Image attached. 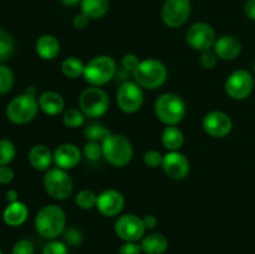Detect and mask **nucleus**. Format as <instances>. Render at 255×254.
Returning <instances> with one entry per match:
<instances>
[{
    "mask_svg": "<svg viewBox=\"0 0 255 254\" xmlns=\"http://www.w3.org/2000/svg\"><path fill=\"white\" fill-rule=\"evenodd\" d=\"M65 226H66L65 212L56 204H47L42 207L35 217V228L44 238L56 239L64 233Z\"/></svg>",
    "mask_w": 255,
    "mask_h": 254,
    "instance_id": "obj_1",
    "label": "nucleus"
},
{
    "mask_svg": "<svg viewBox=\"0 0 255 254\" xmlns=\"http://www.w3.org/2000/svg\"><path fill=\"white\" fill-rule=\"evenodd\" d=\"M102 156L115 167H125L133 158L132 143L121 134H110L102 141Z\"/></svg>",
    "mask_w": 255,
    "mask_h": 254,
    "instance_id": "obj_2",
    "label": "nucleus"
},
{
    "mask_svg": "<svg viewBox=\"0 0 255 254\" xmlns=\"http://www.w3.org/2000/svg\"><path fill=\"white\" fill-rule=\"evenodd\" d=\"M154 112L167 126H176L186 116V104L178 95L166 92L154 102Z\"/></svg>",
    "mask_w": 255,
    "mask_h": 254,
    "instance_id": "obj_3",
    "label": "nucleus"
},
{
    "mask_svg": "<svg viewBox=\"0 0 255 254\" xmlns=\"http://www.w3.org/2000/svg\"><path fill=\"white\" fill-rule=\"evenodd\" d=\"M134 81L141 87L154 90L161 87L167 80V69L163 62L156 59H147L139 62L133 71Z\"/></svg>",
    "mask_w": 255,
    "mask_h": 254,
    "instance_id": "obj_4",
    "label": "nucleus"
},
{
    "mask_svg": "<svg viewBox=\"0 0 255 254\" xmlns=\"http://www.w3.org/2000/svg\"><path fill=\"white\" fill-rule=\"evenodd\" d=\"M116 74V62L111 56L100 55L85 65L84 77L92 86L107 84Z\"/></svg>",
    "mask_w": 255,
    "mask_h": 254,
    "instance_id": "obj_5",
    "label": "nucleus"
},
{
    "mask_svg": "<svg viewBox=\"0 0 255 254\" xmlns=\"http://www.w3.org/2000/svg\"><path fill=\"white\" fill-rule=\"evenodd\" d=\"M39 109V101L35 96L22 94L9 102L6 107V116L14 124L24 125L36 117Z\"/></svg>",
    "mask_w": 255,
    "mask_h": 254,
    "instance_id": "obj_6",
    "label": "nucleus"
},
{
    "mask_svg": "<svg viewBox=\"0 0 255 254\" xmlns=\"http://www.w3.org/2000/svg\"><path fill=\"white\" fill-rule=\"evenodd\" d=\"M45 191L54 199L64 201L69 198L74 189V182L65 169L51 168L47 169L44 176Z\"/></svg>",
    "mask_w": 255,
    "mask_h": 254,
    "instance_id": "obj_7",
    "label": "nucleus"
},
{
    "mask_svg": "<svg viewBox=\"0 0 255 254\" xmlns=\"http://www.w3.org/2000/svg\"><path fill=\"white\" fill-rule=\"evenodd\" d=\"M80 110L87 117H100L109 110L110 100L106 92L99 86H91L81 92L79 99Z\"/></svg>",
    "mask_w": 255,
    "mask_h": 254,
    "instance_id": "obj_8",
    "label": "nucleus"
},
{
    "mask_svg": "<svg viewBox=\"0 0 255 254\" xmlns=\"http://www.w3.org/2000/svg\"><path fill=\"white\" fill-rule=\"evenodd\" d=\"M144 95L142 87L136 81H125L116 92V101L120 109L127 114L138 111L143 104Z\"/></svg>",
    "mask_w": 255,
    "mask_h": 254,
    "instance_id": "obj_9",
    "label": "nucleus"
},
{
    "mask_svg": "<svg viewBox=\"0 0 255 254\" xmlns=\"http://www.w3.org/2000/svg\"><path fill=\"white\" fill-rule=\"evenodd\" d=\"M143 218L136 214H124L115 222V232L125 242H137L146 232Z\"/></svg>",
    "mask_w": 255,
    "mask_h": 254,
    "instance_id": "obj_10",
    "label": "nucleus"
},
{
    "mask_svg": "<svg viewBox=\"0 0 255 254\" xmlns=\"http://www.w3.org/2000/svg\"><path fill=\"white\" fill-rule=\"evenodd\" d=\"M224 87L229 97L234 100H244L253 91L254 79L251 72L246 70H237L229 75Z\"/></svg>",
    "mask_w": 255,
    "mask_h": 254,
    "instance_id": "obj_11",
    "label": "nucleus"
},
{
    "mask_svg": "<svg viewBox=\"0 0 255 254\" xmlns=\"http://www.w3.org/2000/svg\"><path fill=\"white\" fill-rule=\"evenodd\" d=\"M187 42L191 47L198 51L211 50L216 44V31L206 22H196L188 29L186 34Z\"/></svg>",
    "mask_w": 255,
    "mask_h": 254,
    "instance_id": "obj_12",
    "label": "nucleus"
},
{
    "mask_svg": "<svg viewBox=\"0 0 255 254\" xmlns=\"http://www.w3.org/2000/svg\"><path fill=\"white\" fill-rule=\"evenodd\" d=\"M189 0H166L162 7V19L169 27H179L188 20L191 15Z\"/></svg>",
    "mask_w": 255,
    "mask_h": 254,
    "instance_id": "obj_13",
    "label": "nucleus"
},
{
    "mask_svg": "<svg viewBox=\"0 0 255 254\" xmlns=\"http://www.w3.org/2000/svg\"><path fill=\"white\" fill-rule=\"evenodd\" d=\"M203 128L214 138H223L231 133L233 122L231 117L223 111H211L203 119Z\"/></svg>",
    "mask_w": 255,
    "mask_h": 254,
    "instance_id": "obj_14",
    "label": "nucleus"
},
{
    "mask_svg": "<svg viewBox=\"0 0 255 254\" xmlns=\"http://www.w3.org/2000/svg\"><path fill=\"white\" fill-rule=\"evenodd\" d=\"M164 173L173 179H183L189 173V161L178 151H169L163 156L162 163Z\"/></svg>",
    "mask_w": 255,
    "mask_h": 254,
    "instance_id": "obj_15",
    "label": "nucleus"
},
{
    "mask_svg": "<svg viewBox=\"0 0 255 254\" xmlns=\"http://www.w3.org/2000/svg\"><path fill=\"white\" fill-rule=\"evenodd\" d=\"M125 198L121 192L116 189H106L97 196L96 208L105 217H115L122 211Z\"/></svg>",
    "mask_w": 255,
    "mask_h": 254,
    "instance_id": "obj_16",
    "label": "nucleus"
},
{
    "mask_svg": "<svg viewBox=\"0 0 255 254\" xmlns=\"http://www.w3.org/2000/svg\"><path fill=\"white\" fill-rule=\"evenodd\" d=\"M81 161V152L79 147L72 143H64L54 152V162L59 168L72 169Z\"/></svg>",
    "mask_w": 255,
    "mask_h": 254,
    "instance_id": "obj_17",
    "label": "nucleus"
},
{
    "mask_svg": "<svg viewBox=\"0 0 255 254\" xmlns=\"http://www.w3.org/2000/svg\"><path fill=\"white\" fill-rule=\"evenodd\" d=\"M213 51L222 60H234L242 51V44L234 36H222L216 40Z\"/></svg>",
    "mask_w": 255,
    "mask_h": 254,
    "instance_id": "obj_18",
    "label": "nucleus"
},
{
    "mask_svg": "<svg viewBox=\"0 0 255 254\" xmlns=\"http://www.w3.org/2000/svg\"><path fill=\"white\" fill-rule=\"evenodd\" d=\"M54 161V153L45 144H36L29 152V162L36 171H47Z\"/></svg>",
    "mask_w": 255,
    "mask_h": 254,
    "instance_id": "obj_19",
    "label": "nucleus"
},
{
    "mask_svg": "<svg viewBox=\"0 0 255 254\" xmlns=\"http://www.w3.org/2000/svg\"><path fill=\"white\" fill-rule=\"evenodd\" d=\"M29 217V209H27L26 204L22 202H14V203H9V206L5 208L4 213H2V218L7 226L11 227H19Z\"/></svg>",
    "mask_w": 255,
    "mask_h": 254,
    "instance_id": "obj_20",
    "label": "nucleus"
},
{
    "mask_svg": "<svg viewBox=\"0 0 255 254\" xmlns=\"http://www.w3.org/2000/svg\"><path fill=\"white\" fill-rule=\"evenodd\" d=\"M39 107L46 115L55 116V115H59L60 112L64 111L65 101L61 95L57 94V92L46 91L40 95Z\"/></svg>",
    "mask_w": 255,
    "mask_h": 254,
    "instance_id": "obj_21",
    "label": "nucleus"
},
{
    "mask_svg": "<svg viewBox=\"0 0 255 254\" xmlns=\"http://www.w3.org/2000/svg\"><path fill=\"white\" fill-rule=\"evenodd\" d=\"M36 52L41 59L54 60L60 52V42L52 35H42L36 41Z\"/></svg>",
    "mask_w": 255,
    "mask_h": 254,
    "instance_id": "obj_22",
    "label": "nucleus"
},
{
    "mask_svg": "<svg viewBox=\"0 0 255 254\" xmlns=\"http://www.w3.org/2000/svg\"><path fill=\"white\" fill-rule=\"evenodd\" d=\"M141 247L146 254H163L168 248V241L163 234L151 233L143 237Z\"/></svg>",
    "mask_w": 255,
    "mask_h": 254,
    "instance_id": "obj_23",
    "label": "nucleus"
},
{
    "mask_svg": "<svg viewBox=\"0 0 255 254\" xmlns=\"http://www.w3.org/2000/svg\"><path fill=\"white\" fill-rule=\"evenodd\" d=\"M110 9L109 0H81V12L89 19H100Z\"/></svg>",
    "mask_w": 255,
    "mask_h": 254,
    "instance_id": "obj_24",
    "label": "nucleus"
},
{
    "mask_svg": "<svg viewBox=\"0 0 255 254\" xmlns=\"http://www.w3.org/2000/svg\"><path fill=\"white\" fill-rule=\"evenodd\" d=\"M162 143L168 151H178L184 143L183 132L176 126H168L162 133Z\"/></svg>",
    "mask_w": 255,
    "mask_h": 254,
    "instance_id": "obj_25",
    "label": "nucleus"
},
{
    "mask_svg": "<svg viewBox=\"0 0 255 254\" xmlns=\"http://www.w3.org/2000/svg\"><path fill=\"white\" fill-rule=\"evenodd\" d=\"M85 65L82 64L81 60L77 57H67L62 61L61 64V71L69 79H77L80 75H84Z\"/></svg>",
    "mask_w": 255,
    "mask_h": 254,
    "instance_id": "obj_26",
    "label": "nucleus"
},
{
    "mask_svg": "<svg viewBox=\"0 0 255 254\" xmlns=\"http://www.w3.org/2000/svg\"><path fill=\"white\" fill-rule=\"evenodd\" d=\"M85 137H86L89 141H94V142H102L106 137H109L110 131L100 122H91V124L87 125L85 127Z\"/></svg>",
    "mask_w": 255,
    "mask_h": 254,
    "instance_id": "obj_27",
    "label": "nucleus"
},
{
    "mask_svg": "<svg viewBox=\"0 0 255 254\" xmlns=\"http://www.w3.org/2000/svg\"><path fill=\"white\" fill-rule=\"evenodd\" d=\"M15 50V42L11 35L4 29H0V62H4L11 57Z\"/></svg>",
    "mask_w": 255,
    "mask_h": 254,
    "instance_id": "obj_28",
    "label": "nucleus"
},
{
    "mask_svg": "<svg viewBox=\"0 0 255 254\" xmlns=\"http://www.w3.org/2000/svg\"><path fill=\"white\" fill-rule=\"evenodd\" d=\"M62 121L65 126L69 128H77L84 125L85 114L79 109H69L64 112Z\"/></svg>",
    "mask_w": 255,
    "mask_h": 254,
    "instance_id": "obj_29",
    "label": "nucleus"
},
{
    "mask_svg": "<svg viewBox=\"0 0 255 254\" xmlns=\"http://www.w3.org/2000/svg\"><path fill=\"white\" fill-rule=\"evenodd\" d=\"M75 203L81 209H91L96 207L97 196L90 189H82L75 197Z\"/></svg>",
    "mask_w": 255,
    "mask_h": 254,
    "instance_id": "obj_30",
    "label": "nucleus"
},
{
    "mask_svg": "<svg viewBox=\"0 0 255 254\" xmlns=\"http://www.w3.org/2000/svg\"><path fill=\"white\" fill-rule=\"evenodd\" d=\"M16 149L9 139H0V166H7L15 158Z\"/></svg>",
    "mask_w": 255,
    "mask_h": 254,
    "instance_id": "obj_31",
    "label": "nucleus"
},
{
    "mask_svg": "<svg viewBox=\"0 0 255 254\" xmlns=\"http://www.w3.org/2000/svg\"><path fill=\"white\" fill-rule=\"evenodd\" d=\"M14 85V74L7 66L0 65V95H5Z\"/></svg>",
    "mask_w": 255,
    "mask_h": 254,
    "instance_id": "obj_32",
    "label": "nucleus"
},
{
    "mask_svg": "<svg viewBox=\"0 0 255 254\" xmlns=\"http://www.w3.org/2000/svg\"><path fill=\"white\" fill-rule=\"evenodd\" d=\"M42 254H69V251H67V246L64 242L51 239L44 246Z\"/></svg>",
    "mask_w": 255,
    "mask_h": 254,
    "instance_id": "obj_33",
    "label": "nucleus"
},
{
    "mask_svg": "<svg viewBox=\"0 0 255 254\" xmlns=\"http://www.w3.org/2000/svg\"><path fill=\"white\" fill-rule=\"evenodd\" d=\"M84 154L89 161H96L102 154V146L99 142L89 141L84 147Z\"/></svg>",
    "mask_w": 255,
    "mask_h": 254,
    "instance_id": "obj_34",
    "label": "nucleus"
},
{
    "mask_svg": "<svg viewBox=\"0 0 255 254\" xmlns=\"http://www.w3.org/2000/svg\"><path fill=\"white\" fill-rule=\"evenodd\" d=\"M34 243L30 239H20L12 247L11 254H34Z\"/></svg>",
    "mask_w": 255,
    "mask_h": 254,
    "instance_id": "obj_35",
    "label": "nucleus"
},
{
    "mask_svg": "<svg viewBox=\"0 0 255 254\" xmlns=\"http://www.w3.org/2000/svg\"><path fill=\"white\" fill-rule=\"evenodd\" d=\"M143 161L147 167L157 168V167L162 166V163H163V156H162L158 151L152 149V151H147L146 153H144Z\"/></svg>",
    "mask_w": 255,
    "mask_h": 254,
    "instance_id": "obj_36",
    "label": "nucleus"
},
{
    "mask_svg": "<svg viewBox=\"0 0 255 254\" xmlns=\"http://www.w3.org/2000/svg\"><path fill=\"white\" fill-rule=\"evenodd\" d=\"M139 62L141 61H139L138 57L134 54H126L121 59V65L124 67V70H126L127 72H132V74L138 67Z\"/></svg>",
    "mask_w": 255,
    "mask_h": 254,
    "instance_id": "obj_37",
    "label": "nucleus"
},
{
    "mask_svg": "<svg viewBox=\"0 0 255 254\" xmlns=\"http://www.w3.org/2000/svg\"><path fill=\"white\" fill-rule=\"evenodd\" d=\"M64 239L70 246H77L82 242V234L76 228H67L64 231Z\"/></svg>",
    "mask_w": 255,
    "mask_h": 254,
    "instance_id": "obj_38",
    "label": "nucleus"
},
{
    "mask_svg": "<svg viewBox=\"0 0 255 254\" xmlns=\"http://www.w3.org/2000/svg\"><path fill=\"white\" fill-rule=\"evenodd\" d=\"M217 55L214 51H211V50H206V51H202L201 54V64L204 69L211 70L213 69L217 65Z\"/></svg>",
    "mask_w": 255,
    "mask_h": 254,
    "instance_id": "obj_39",
    "label": "nucleus"
},
{
    "mask_svg": "<svg viewBox=\"0 0 255 254\" xmlns=\"http://www.w3.org/2000/svg\"><path fill=\"white\" fill-rule=\"evenodd\" d=\"M142 252L141 244L136 242H125L119 249V254H141Z\"/></svg>",
    "mask_w": 255,
    "mask_h": 254,
    "instance_id": "obj_40",
    "label": "nucleus"
},
{
    "mask_svg": "<svg viewBox=\"0 0 255 254\" xmlns=\"http://www.w3.org/2000/svg\"><path fill=\"white\" fill-rule=\"evenodd\" d=\"M14 179V171L9 166H0V183L9 184Z\"/></svg>",
    "mask_w": 255,
    "mask_h": 254,
    "instance_id": "obj_41",
    "label": "nucleus"
},
{
    "mask_svg": "<svg viewBox=\"0 0 255 254\" xmlns=\"http://www.w3.org/2000/svg\"><path fill=\"white\" fill-rule=\"evenodd\" d=\"M89 20H90L89 17L81 12V14H77L76 16L74 17V20H72V25H74L75 29L82 30L87 26V24H89Z\"/></svg>",
    "mask_w": 255,
    "mask_h": 254,
    "instance_id": "obj_42",
    "label": "nucleus"
},
{
    "mask_svg": "<svg viewBox=\"0 0 255 254\" xmlns=\"http://www.w3.org/2000/svg\"><path fill=\"white\" fill-rule=\"evenodd\" d=\"M244 14L249 20H255V0H248L244 5Z\"/></svg>",
    "mask_w": 255,
    "mask_h": 254,
    "instance_id": "obj_43",
    "label": "nucleus"
},
{
    "mask_svg": "<svg viewBox=\"0 0 255 254\" xmlns=\"http://www.w3.org/2000/svg\"><path fill=\"white\" fill-rule=\"evenodd\" d=\"M143 222L147 229H153L154 227L157 226V223H158V219H157L153 214H148V216L144 217Z\"/></svg>",
    "mask_w": 255,
    "mask_h": 254,
    "instance_id": "obj_44",
    "label": "nucleus"
},
{
    "mask_svg": "<svg viewBox=\"0 0 255 254\" xmlns=\"http://www.w3.org/2000/svg\"><path fill=\"white\" fill-rule=\"evenodd\" d=\"M17 197H19V194H17V192L15 191V189H10V191H7L6 199L9 201V203H14V202H17Z\"/></svg>",
    "mask_w": 255,
    "mask_h": 254,
    "instance_id": "obj_45",
    "label": "nucleus"
},
{
    "mask_svg": "<svg viewBox=\"0 0 255 254\" xmlns=\"http://www.w3.org/2000/svg\"><path fill=\"white\" fill-rule=\"evenodd\" d=\"M61 4L66 5V6H75V5H77L79 2H81V0H59Z\"/></svg>",
    "mask_w": 255,
    "mask_h": 254,
    "instance_id": "obj_46",
    "label": "nucleus"
},
{
    "mask_svg": "<svg viewBox=\"0 0 255 254\" xmlns=\"http://www.w3.org/2000/svg\"><path fill=\"white\" fill-rule=\"evenodd\" d=\"M25 94L30 95V96H35L36 95V89L34 86H29L26 89V91H25Z\"/></svg>",
    "mask_w": 255,
    "mask_h": 254,
    "instance_id": "obj_47",
    "label": "nucleus"
},
{
    "mask_svg": "<svg viewBox=\"0 0 255 254\" xmlns=\"http://www.w3.org/2000/svg\"><path fill=\"white\" fill-rule=\"evenodd\" d=\"M0 254H4V253H2V252H1V249H0Z\"/></svg>",
    "mask_w": 255,
    "mask_h": 254,
    "instance_id": "obj_48",
    "label": "nucleus"
},
{
    "mask_svg": "<svg viewBox=\"0 0 255 254\" xmlns=\"http://www.w3.org/2000/svg\"><path fill=\"white\" fill-rule=\"evenodd\" d=\"M254 72H255V64H254Z\"/></svg>",
    "mask_w": 255,
    "mask_h": 254,
    "instance_id": "obj_49",
    "label": "nucleus"
}]
</instances>
